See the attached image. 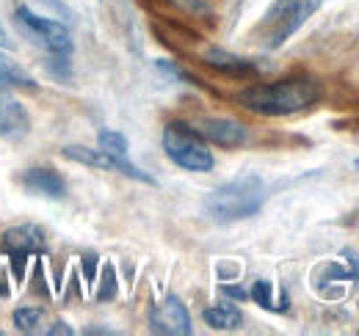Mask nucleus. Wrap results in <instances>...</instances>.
Masks as SVG:
<instances>
[{
	"label": "nucleus",
	"mask_w": 359,
	"mask_h": 336,
	"mask_svg": "<svg viewBox=\"0 0 359 336\" xmlns=\"http://www.w3.org/2000/svg\"><path fill=\"white\" fill-rule=\"evenodd\" d=\"M205 64L213 66V69H219V72H226V75H252L255 72V66L249 61L235 58V55H226L222 50H210L205 55Z\"/></svg>",
	"instance_id": "obj_13"
},
{
	"label": "nucleus",
	"mask_w": 359,
	"mask_h": 336,
	"mask_svg": "<svg viewBox=\"0 0 359 336\" xmlns=\"http://www.w3.org/2000/svg\"><path fill=\"white\" fill-rule=\"evenodd\" d=\"M149 328H152L155 334H166V336L191 334L188 309L180 303V298H163V300L155 303L152 312H149Z\"/></svg>",
	"instance_id": "obj_6"
},
{
	"label": "nucleus",
	"mask_w": 359,
	"mask_h": 336,
	"mask_svg": "<svg viewBox=\"0 0 359 336\" xmlns=\"http://www.w3.org/2000/svg\"><path fill=\"white\" fill-rule=\"evenodd\" d=\"M22 185L28 190H34V193L50 196V199H61L67 193L64 179L55 171H50V168H31V171H25L22 174Z\"/></svg>",
	"instance_id": "obj_11"
},
{
	"label": "nucleus",
	"mask_w": 359,
	"mask_h": 336,
	"mask_svg": "<svg viewBox=\"0 0 359 336\" xmlns=\"http://www.w3.org/2000/svg\"><path fill=\"white\" fill-rule=\"evenodd\" d=\"M0 47H8V36H6V28L0 25Z\"/></svg>",
	"instance_id": "obj_22"
},
{
	"label": "nucleus",
	"mask_w": 359,
	"mask_h": 336,
	"mask_svg": "<svg viewBox=\"0 0 359 336\" xmlns=\"http://www.w3.org/2000/svg\"><path fill=\"white\" fill-rule=\"evenodd\" d=\"M320 6H323V0H273L257 25L260 44L266 50L282 47Z\"/></svg>",
	"instance_id": "obj_3"
},
{
	"label": "nucleus",
	"mask_w": 359,
	"mask_h": 336,
	"mask_svg": "<svg viewBox=\"0 0 359 336\" xmlns=\"http://www.w3.org/2000/svg\"><path fill=\"white\" fill-rule=\"evenodd\" d=\"M42 248H45V237L34 226H17V229H8L3 234V251L11 253L14 262H22L34 251H42Z\"/></svg>",
	"instance_id": "obj_9"
},
{
	"label": "nucleus",
	"mask_w": 359,
	"mask_h": 336,
	"mask_svg": "<svg viewBox=\"0 0 359 336\" xmlns=\"http://www.w3.org/2000/svg\"><path fill=\"white\" fill-rule=\"evenodd\" d=\"M97 141H100V149L108 152L111 158H116V160H128V138H125L122 132L102 130V132L97 135Z\"/></svg>",
	"instance_id": "obj_14"
},
{
	"label": "nucleus",
	"mask_w": 359,
	"mask_h": 336,
	"mask_svg": "<svg viewBox=\"0 0 359 336\" xmlns=\"http://www.w3.org/2000/svg\"><path fill=\"white\" fill-rule=\"evenodd\" d=\"M114 293H116V284H114V267L105 265V267H102V290L97 293V298L105 300V298H114Z\"/></svg>",
	"instance_id": "obj_18"
},
{
	"label": "nucleus",
	"mask_w": 359,
	"mask_h": 336,
	"mask_svg": "<svg viewBox=\"0 0 359 336\" xmlns=\"http://www.w3.org/2000/svg\"><path fill=\"white\" fill-rule=\"evenodd\" d=\"M263 199H266L263 179L257 174H241L232 182L216 188L205 199V212L219 223H232V220H243L260 212Z\"/></svg>",
	"instance_id": "obj_2"
},
{
	"label": "nucleus",
	"mask_w": 359,
	"mask_h": 336,
	"mask_svg": "<svg viewBox=\"0 0 359 336\" xmlns=\"http://www.w3.org/2000/svg\"><path fill=\"white\" fill-rule=\"evenodd\" d=\"M196 132H199L205 141H210V144H216V146H226V149H235V146H241V144L246 141L243 125H238V122H232V119H202V122L196 125Z\"/></svg>",
	"instance_id": "obj_8"
},
{
	"label": "nucleus",
	"mask_w": 359,
	"mask_h": 336,
	"mask_svg": "<svg viewBox=\"0 0 359 336\" xmlns=\"http://www.w3.org/2000/svg\"><path fill=\"white\" fill-rule=\"evenodd\" d=\"M252 298L263 306V309H271V312H285L287 309V298H273V284L271 281H255L252 287Z\"/></svg>",
	"instance_id": "obj_15"
},
{
	"label": "nucleus",
	"mask_w": 359,
	"mask_h": 336,
	"mask_svg": "<svg viewBox=\"0 0 359 336\" xmlns=\"http://www.w3.org/2000/svg\"><path fill=\"white\" fill-rule=\"evenodd\" d=\"M202 317H205V323H208L210 328H216V331H235V328L243 323L241 309L232 306V303H216V306L205 309Z\"/></svg>",
	"instance_id": "obj_12"
},
{
	"label": "nucleus",
	"mask_w": 359,
	"mask_h": 336,
	"mask_svg": "<svg viewBox=\"0 0 359 336\" xmlns=\"http://www.w3.org/2000/svg\"><path fill=\"white\" fill-rule=\"evenodd\" d=\"M34 85V80L17 66V64H11L6 55H0V85Z\"/></svg>",
	"instance_id": "obj_16"
},
{
	"label": "nucleus",
	"mask_w": 359,
	"mask_h": 336,
	"mask_svg": "<svg viewBox=\"0 0 359 336\" xmlns=\"http://www.w3.org/2000/svg\"><path fill=\"white\" fill-rule=\"evenodd\" d=\"M64 323H55L53 328H50V334H69V328H61Z\"/></svg>",
	"instance_id": "obj_21"
},
{
	"label": "nucleus",
	"mask_w": 359,
	"mask_h": 336,
	"mask_svg": "<svg viewBox=\"0 0 359 336\" xmlns=\"http://www.w3.org/2000/svg\"><path fill=\"white\" fill-rule=\"evenodd\" d=\"M25 132H28L25 108L14 97L0 94V138H20Z\"/></svg>",
	"instance_id": "obj_10"
},
{
	"label": "nucleus",
	"mask_w": 359,
	"mask_h": 336,
	"mask_svg": "<svg viewBox=\"0 0 359 336\" xmlns=\"http://www.w3.org/2000/svg\"><path fill=\"white\" fill-rule=\"evenodd\" d=\"M163 149H166L169 160L175 166L185 168V171L205 174L216 163L208 141L196 132V127L185 125V122H169L166 125V130H163Z\"/></svg>",
	"instance_id": "obj_4"
},
{
	"label": "nucleus",
	"mask_w": 359,
	"mask_h": 336,
	"mask_svg": "<svg viewBox=\"0 0 359 336\" xmlns=\"http://www.w3.org/2000/svg\"><path fill=\"white\" fill-rule=\"evenodd\" d=\"M17 22H20L36 42L42 44L45 50H50L53 55H67V52L72 50V36H69V31H67L61 22H55V20L36 17L31 8L20 6V8H17Z\"/></svg>",
	"instance_id": "obj_5"
},
{
	"label": "nucleus",
	"mask_w": 359,
	"mask_h": 336,
	"mask_svg": "<svg viewBox=\"0 0 359 336\" xmlns=\"http://www.w3.org/2000/svg\"><path fill=\"white\" fill-rule=\"evenodd\" d=\"M42 320H45L42 309H17V312H14V326H17L20 331H25V334L39 331Z\"/></svg>",
	"instance_id": "obj_17"
},
{
	"label": "nucleus",
	"mask_w": 359,
	"mask_h": 336,
	"mask_svg": "<svg viewBox=\"0 0 359 336\" xmlns=\"http://www.w3.org/2000/svg\"><path fill=\"white\" fill-rule=\"evenodd\" d=\"M357 168H359V160H357Z\"/></svg>",
	"instance_id": "obj_23"
},
{
	"label": "nucleus",
	"mask_w": 359,
	"mask_h": 336,
	"mask_svg": "<svg viewBox=\"0 0 359 336\" xmlns=\"http://www.w3.org/2000/svg\"><path fill=\"white\" fill-rule=\"evenodd\" d=\"M172 3H177L185 11H202V0H172Z\"/></svg>",
	"instance_id": "obj_19"
},
{
	"label": "nucleus",
	"mask_w": 359,
	"mask_h": 336,
	"mask_svg": "<svg viewBox=\"0 0 359 336\" xmlns=\"http://www.w3.org/2000/svg\"><path fill=\"white\" fill-rule=\"evenodd\" d=\"M222 293L229 295V298H235V300H243V298H246V290H241V287H222Z\"/></svg>",
	"instance_id": "obj_20"
},
{
	"label": "nucleus",
	"mask_w": 359,
	"mask_h": 336,
	"mask_svg": "<svg viewBox=\"0 0 359 336\" xmlns=\"http://www.w3.org/2000/svg\"><path fill=\"white\" fill-rule=\"evenodd\" d=\"M318 99L320 85L313 78H285L273 83H257L238 94V102L257 116H290L313 108Z\"/></svg>",
	"instance_id": "obj_1"
},
{
	"label": "nucleus",
	"mask_w": 359,
	"mask_h": 336,
	"mask_svg": "<svg viewBox=\"0 0 359 336\" xmlns=\"http://www.w3.org/2000/svg\"><path fill=\"white\" fill-rule=\"evenodd\" d=\"M64 158L75 160V163H83V166H94V168H105V171H119L125 176H133L138 182H147V185H155V179L149 174H144L141 168H135L130 160H116L111 158L108 152L102 149H86V146H67L64 149Z\"/></svg>",
	"instance_id": "obj_7"
}]
</instances>
